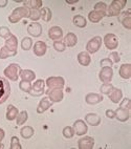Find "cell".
<instances>
[{
	"label": "cell",
	"mask_w": 131,
	"mask_h": 149,
	"mask_svg": "<svg viewBox=\"0 0 131 149\" xmlns=\"http://www.w3.org/2000/svg\"><path fill=\"white\" fill-rule=\"evenodd\" d=\"M28 16H30V10L25 6H19L12 12V14L8 17V21L11 23H17L21 19L28 18Z\"/></svg>",
	"instance_id": "obj_1"
},
{
	"label": "cell",
	"mask_w": 131,
	"mask_h": 149,
	"mask_svg": "<svg viewBox=\"0 0 131 149\" xmlns=\"http://www.w3.org/2000/svg\"><path fill=\"white\" fill-rule=\"evenodd\" d=\"M11 93V85L6 78L0 77V105L8 100Z\"/></svg>",
	"instance_id": "obj_2"
},
{
	"label": "cell",
	"mask_w": 131,
	"mask_h": 149,
	"mask_svg": "<svg viewBox=\"0 0 131 149\" xmlns=\"http://www.w3.org/2000/svg\"><path fill=\"white\" fill-rule=\"evenodd\" d=\"M127 1L126 0H114L109 6H107V13L109 16H119L121 11L125 8Z\"/></svg>",
	"instance_id": "obj_3"
},
{
	"label": "cell",
	"mask_w": 131,
	"mask_h": 149,
	"mask_svg": "<svg viewBox=\"0 0 131 149\" xmlns=\"http://www.w3.org/2000/svg\"><path fill=\"white\" fill-rule=\"evenodd\" d=\"M20 70H21V68H20V66H19L18 64L11 63L6 69H4L3 74H4V76H6L8 79H10V80L17 81L18 80V78H19Z\"/></svg>",
	"instance_id": "obj_4"
},
{
	"label": "cell",
	"mask_w": 131,
	"mask_h": 149,
	"mask_svg": "<svg viewBox=\"0 0 131 149\" xmlns=\"http://www.w3.org/2000/svg\"><path fill=\"white\" fill-rule=\"evenodd\" d=\"M45 84L47 85L48 89H63L65 80L62 77H49L46 80Z\"/></svg>",
	"instance_id": "obj_5"
},
{
	"label": "cell",
	"mask_w": 131,
	"mask_h": 149,
	"mask_svg": "<svg viewBox=\"0 0 131 149\" xmlns=\"http://www.w3.org/2000/svg\"><path fill=\"white\" fill-rule=\"evenodd\" d=\"M102 45V38L100 36H96L92 39L87 42L86 44V49L88 54H96V52L99 51L100 47Z\"/></svg>",
	"instance_id": "obj_6"
},
{
	"label": "cell",
	"mask_w": 131,
	"mask_h": 149,
	"mask_svg": "<svg viewBox=\"0 0 131 149\" xmlns=\"http://www.w3.org/2000/svg\"><path fill=\"white\" fill-rule=\"evenodd\" d=\"M45 93L47 95L48 99L53 103L61 102L63 100V98H64V93H63L62 89H47L45 91Z\"/></svg>",
	"instance_id": "obj_7"
},
{
	"label": "cell",
	"mask_w": 131,
	"mask_h": 149,
	"mask_svg": "<svg viewBox=\"0 0 131 149\" xmlns=\"http://www.w3.org/2000/svg\"><path fill=\"white\" fill-rule=\"evenodd\" d=\"M100 80L103 83H110L113 78V69L112 67H102L99 72Z\"/></svg>",
	"instance_id": "obj_8"
},
{
	"label": "cell",
	"mask_w": 131,
	"mask_h": 149,
	"mask_svg": "<svg viewBox=\"0 0 131 149\" xmlns=\"http://www.w3.org/2000/svg\"><path fill=\"white\" fill-rule=\"evenodd\" d=\"M44 87H45V81L41 80V79L37 80L34 83V85H32V89H30V93L33 97H39L45 93Z\"/></svg>",
	"instance_id": "obj_9"
},
{
	"label": "cell",
	"mask_w": 131,
	"mask_h": 149,
	"mask_svg": "<svg viewBox=\"0 0 131 149\" xmlns=\"http://www.w3.org/2000/svg\"><path fill=\"white\" fill-rule=\"evenodd\" d=\"M104 44L108 49H115L119 45V39L114 34H106L104 37Z\"/></svg>",
	"instance_id": "obj_10"
},
{
	"label": "cell",
	"mask_w": 131,
	"mask_h": 149,
	"mask_svg": "<svg viewBox=\"0 0 131 149\" xmlns=\"http://www.w3.org/2000/svg\"><path fill=\"white\" fill-rule=\"evenodd\" d=\"M73 130H75V134L78 136H84L85 133H87L88 127L86 125V123L82 120H77L73 123Z\"/></svg>",
	"instance_id": "obj_11"
},
{
	"label": "cell",
	"mask_w": 131,
	"mask_h": 149,
	"mask_svg": "<svg viewBox=\"0 0 131 149\" xmlns=\"http://www.w3.org/2000/svg\"><path fill=\"white\" fill-rule=\"evenodd\" d=\"M94 146V140L91 136H84L78 141V147L80 149H92Z\"/></svg>",
	"instance_id": "obj_12"
},
{
	"label": "cell",
	"mask_w": 131,
	"mask_h": 149,
	"mask_svg": "<svg viewBox=\"0 0 131 149\" xmlns=\"http://www.w3.org/2000/svg\"><path fill=\"white\" fill-rule=\"evenodd\" d=\"M27 33L33 37H39L42 34V26L38 22H32L27 26Z\"/></svg>",
	"instance_id": "obj_13"
},
{
	"label": "cell",
	"mask_w": 131,
	"mask_h": 149,
	"mask_svg": "<svg viewBox=\"0 0 131 149\" xmlns=\"http://www.w3.org/2000/svg\"><path fill=\"white\" fill-rule=\"evenodd\" d=\"M119 21L123 24V26L127 29H131V16H130V10L126 12H123L119 15Z\"/></svg>",
	"instance_id": "obj_14"
},
{
	"label": "cell",
	"mask_w": 131,
	"mask_h": 149,
	"mask_svg": "<svg viewBox=\"0 0 131 149\" xmlns=\"http://www.w3.org/2000/svg\"><path fill=\"white\" fill-rule=\"evenodd\" d=\"M47 45L43 41H37L34 45V54L38 57H42L46 54Z\"/></svg>",
	"instance_id": "obj_15"
},
{
	"label": "cell",
	"mask_w": 131,
	"mask_h": 149,
	"mask_svg": "<svg viewBox=\"0 0 131 149\" xmlns=\"http://www.w3.org/2000/svg\"><path fill=\"white\" fill-rule=\"evenodd\" d=\"M48 37L54 41L59 40V39H61V38L63 37V31H62V29L59 26L51 27L49 31H48Z\"/></svg>",
	"instance_id": "obj_16"
},
{
	"label": "cell",
	"mask_w": 131,
	"mask_h": 149,
	"mask_svg": "<svg viewBox=\"0 0 131 149\" xmlns=\"http://www.w3.org/2000/svg\"><path fill=\"white\" fill-rule=\"evenodd\" d=\"M8 51L11 52H17V47H18V39H17L16 36L11 35L10 37L6 40V44H4Z\"/></svg>",
	"instance_id": "obj_17"
},
{
	"label": "cell",
	"mask_w": 131,
	"mask_h": 149,
	"mask_svg": "<svg viewBox=\"0 0 131 149\" xmlns=\"http://www.w3.org/2000/svg\"><path fill=\"white\" fill-rule=\"evenodd\" d=\"M85 101L89 105H96V104L100 103L103 101V96L99 95V93H88L85 97Z\"/></svg>",
	"instance_id": "obj_18"
},
{
	"label": "cell",
	"mask_w": 131,
	"mask_h": 149,
	"mask_svg": "<svg viewBox=\"0 0 131 149\" xmlns=\"http://www.w3.org/2000/svg\"><path fill=\"white\" fill-rule=\"evenodd\" d=\"M115 117L120 122H126L128 120L129 117H130V113H129L128 109H124V108H118L115 110Z\"/></svg>",
	"instance_id": "obj_19"
},
{
	"label": "cell",
	"mask_w": 131,
	"mask_h": 149,
	"mask_svg": "<svg viewBox=\"0 0 131 149\" xmlns=\"http://www.w3.org/2000/svg\"><path fill=\"white\" fill-rule=\"evenodd\" d=\"M51 104H53V102H51L48 98H43L37 107V112L38 113H43V112H45L46 110L51 106Z\"/></svg>",
	"instance_id": "obj_20"
},
{
	"label": "cell",
	"mask_w": 131,
	"mask_h": 149,
	"mask_svg": "<svg viewBox=\"0 0 131 149\" xmlns=\"http://www.w3.org/2000/svg\"><path fill=\"white\" fill-rule=\"evenodd\" d=\"M85 121L88 125L98 126V125H100V123H101V118L98 115H96V113H87V115L85 116Z\"/></svg>",
	"instance_id": "obj_21"
},
{
	"label": "cell",
	"mask_w": 131,
	"mask_h": 149,
	"mask_svg": "<svg viewBox=\"0 0 131 149\" xmlns=\"http://www.w3.org/2000/svg\"><path fill=\"white\" fill-rule=\"evenodd\" d=\"M78 62L82 65V66H88L91 62V58L87 52H81L78 55Z\"/></svg>",
	"instance_id": "obj_22"
},
{
	"label": "cell",
	"mask_w": 131,
	"mask_h": 149,
	"mask_svg": "<svg viewBox=\"0 0 131 149\" xmlns=\"http://www.w3.org/2000/svg\"><path fill=\"white\" fill-rule=\"evenodd\" d=\"M19 76L21 77V79L23 81H28V82H32L36 79V74L33 70H30V69H23V70H20V74Z\"/></svg>",
	"instance_id": "obj_23"
},
{
	"label": "cell",
	"mask_w": 131,
	"mask_h": 149,
	"mask_svg": "<svg viewBox=\"0 0 131 149\" xmlns=\"http://www.w3.org/2000/svg\"><path fill=\"white\" fill-rule=\"evenodd\" d=\"M119 74L123 79H130L131 78V65L128 63H125L121 65Z\"/></svg>",
	"instance_id": "obj_24"
},
{
	"label": "cell",
	"mask_w": 131,
	"mask_h": 149,
	"mask_svg": "<svg viewBox=\"0 0 131 149\" xmlns=\"http://www.w3.org/2000/svg\"><path fill=\"white\" fill-rule=\"evenodd\" d=\"M108 96H109V99L111 100V102L119 103L122 100V98H123V91H121L120 88H113L112 91Z\"/></svg>",
	"instance_id": "obj_25"
},
{
	"label": "cell",
	"mask_w": 131,
	"mask_h": 149,
	"mask_svg": "<svg viewBox=\"0 0 131 149\" xmlns=\"http://www.w3.org/2000/svg\"><path fill=\"white\" fill-rule=\"evenodd\" d=\"M23 6L27 8L28 10H39L42 8V1L41 0H25L23 1Z\"/></svg>",
	"instance_id": "obj_26"
},
{
	"label": "cell",
	"mask_w": 131,
	"mask_h": 149,
	"mask_svg": "<svg viewBox=\"0 0 131 149\" xmlns=\"http://www.w3.org/2000/svg\"><path fill=\"white\" fill-rule=\"evenodd\" d=\"M104 17H105L104 14L100 13V12H96V11H94H94L89 12V14H88L89 21L92 22V23H98V22L101 21Z\"/></svg>",
	"instance_id": "obj_27"
},
{
	"label": "cell",
	"mask_w": 131,
	"mask_h": 149,
	"mask_svg": "<svg viewBox=\"0 0 131 149\" xmlns=\"http://www.w3.org/2000/svg\"><path fill=\"white\" fill-rule=\"evenodd\" d=\"M78 42V38L73 33H68V34L65 36L64 38V43L66 46H69V47H72L75 46Z\"/></svg>",
	"instance_id": "obj_28"
},
{
	"label": "cell",
	"mask_w": 131,
	"mask_h": 149,
	"mask_svg": "<svg viewBox=\"0 0 131 149\" xmlns=\"http://www.w3.org/2000/svg\"><path fill=\"white\" fill-rule=\"evenodd\" d=\"M18 109L14 105H8V110H6V119L8 121H14L18 116Z\"/></svg>",
	"instance_id": "obj_29"
},
{
	"label": "cell",
	"mask_w": 131,
	"mask_h": 149,
	"mask_svg": "<svg viewBox=\"0 0 131 149\" xmlns=\"http://www.w3.org/2000/svg\"><path fill=\"white\" fill-rule=\"evenodd\" d=\"M72 22L75 24L76 26L78 27H85L87 25V21H86V19L84 18L83 16H81V15H76L72 19Z\"/></svg>",
	"instance_id": "obj_30"
},
{
	"label": "cell",
	"mask_w": 131,
	"mask_h": 149,
	"mask_svg": "<svg viewBox=\"0 0 131 149\" xmlns=\"http://www.w3.org/2000/svg\"><path fill=\"white\" fill-rule=\"evenodd\" d=\"M20 134L23 139H30L34 136V128L30 127V126H24L21 128V131H20Z\"/></svg>",
	"instance_id": "obj_31"
},
{
	"label": "cell",
	"mask_w": 131,
	"mask_h": 149,
	"mask_svg": "<svg viewBox=\"0 0 131 149\" xmlns=\"http://www.w3.org/2000/svg\"><path fill=\"white\" fill-rule=\"evenodd\" d=\"M40 14H41V18H42L43 21H45V22L51 21V11L49 8H42L40 10Z\"/></svg>",
	"instance_id": "obj_32"
},
{
	"label": "cell",
	"mask_w": 131,
	"mask_h": 149,
	"mask_svg": "<svg viewBox=\"0 0 131 149\" xmlns=\"http://www.w3.org/2000/svg\"><path fill=\"white\" fill-rule=\"evenodd\" d=\"M27 118H28V113H27V111H25V110H23V111L19 112L18 116H17L16 120H17V125H23L24 123L27 121Z\"/></svg>",
	"instance_id": "obj_33"
},
{
	"label": "cell",
	"mask_w": 131,
	"mask_h": 149,
	"mask_svg": "<svg viewBox=\"0 0 131 149\" xmlns=\"http://www.w3.org/2000/svg\"><path fill=\"white\" fill-rule=\"evenodd\" d=\"M16 54H17V52L8 51L6 46H3V47L0 49V59H6V58H8V57L15 56Z\"/></svg>",
	"instance_id": "obj_34"
},
{
	"label": "cell",
	"mask_w": 131,
	"mask_h": 149,
	"mask_svg": "<svg viewBox=\"0 0 131 149\" xmlns=\"http://www.w3.org/2000/svg\"><path fill=\"white\" fill-rule=\"evenodd\" d=\"M33 45V40L30 37H24L21 41V48L23 51H28Z\"/></svg>",
	"instance_id": "obj_35"
},
{
	"label": "cell",
	"mask_w": 131,
	"mask_h": 149,
	"mask_svg": "<svg viewBox=\"0 0 131 149\" xmlns=\"http://www.w3.org/2000/svg\"><path fill=\"white\" fill-rule=\"evenodd\" d=\"M19 88H20L22 91H24V93H30V89H32V83L28 82V81H23V80H22L21 82L19 83Z\"/></svg>",
	"instance_id": "obj_36"
},
{
	"label": "cell",
	"mask_w": 131,
	"mask_h": 149,
	"mask_svg": "<svg viewBox=\"0 0 131 149\" xmlns=\"http://www.w3.org/2000/svg\"><path fill=\"white\" fill-rule=\"evenodd\" d=\"M94 11L100 12V13L104 14L105 16H106V14H107V6H106V3H104V2L96 3V6H94Z\"/></svg>",
	"instance_id": "obj_37"
},
{
	"label": "cell",
	"mask_w": 131,
	"mask_h": 149,
	"mask_svg": "<svg viewBox=\"0 0 131 149\" xmlns=\"http://www.w3.org/2000/svg\"><path fill=\"white\" fill-rule=\"evenodd\" d=\"M113 88L114 87L112 86V84H110V83H104V84L101 86V88H100V91H101L102 93H104V95H109V93L112 91Z\"/></svg>",
	"instance_id": "obj_38"
},
{
	"label": "cell",
	"mask_w": 131,
	"mask_h": 149,
	"mask_svg": "<svg viewBox=\"0 0 131 149\" xmlns=\"http://www.w3.org/2000/svg\"><path fill=\"white\" fill-rule=\"evenodd\" d=\"M28 18L33 20L34 22H37L41 18V14L39 10H30V16Z\"/></svg>",
	"instance_id": "obj_39"
},
{
	"label": "cell",
	"mask_w": 131,
	"mask_h": 149,
	"mask_svg": "<svg viewBox=\"0 0 131 149\" xmlns=\"http://www.w3.org/2000/svg\"><path fill=\"white\" fill-rule=\"evenodd\" d=\"M63 136L66 139H71L72 136H75L73 127H71V126H66V127L63 129Z\"/></svg>",
	"instance_id": "obj_40"
},
{
	"label": "cell",
	"mask_w": 131,
	"mask_h": 149,
	"mask_svg": "<svg viewBox=\"0 0 131 149\" xmlns=\"http://www.w3.org/2000/svg\"><path fill=\"white\" fill-rule=\"evenodd\" d=\"M54 48L57 52H64L65 48H66V45H65V43L63 41L57 40L54 42Z\"/></svg>",
	"instance_id": "obj_41"
},
{
	"label": "cell",
	"mask_w": 131,
	"mask_h": 149,
	"mask_svg": "<svg viewBox=\"0 0 131 149\" xmlns=\"http://www.w3.org/2000/svg\"><path fill=\"white\" fill-rule=\"evenodd\" d=\"M22 146L20 142H19V139L17 136H13L11 139V149H21Z\"/></svg>",
	"instance_id": "obj_42"
},
{
	"label": "cell",
	"mask_w": 131,
	"mask_h": 149,
	"mask_svg": "<svg viewBox=\"0 0 131 149\" xmlns=\"http://www.w3.org/2000/svg\"><path fill=\"white\" fill-rule=\"evenodd\" d=\"M11 31L8 29L6 26H1L0 27V37L4 38V39H8L10 36H11Z\"/></svg>",
	"instance_id": "obj_43"
},
{
	"label": "cell",
	"mask_w": 131,
	"mask_h": 149,
	"mask_svg": "<svg viewBox=\"0 0 131 149\" xmlns=\"http://www.w3.org/2000/svg\"><path fill=\"white\" fill-rule=\"evenodd\" d=\"M120 107H121V108L128 109V110H130V108H131V102H130V99H129V98H125V99H123V101L121 102Z\"/></svg>",
	"instance_id": "obj_44"
},
{
	"label": "cell",
	"mask_w": 131,
	"mask_h": 149,
	"mask_svg": "<svg viewBox=\"0 0 131 149\" xmlns=\"http://www.w3.org/2000/svg\"><path fill=\"white\" fill-rule=\"evenodd\" d=\"M112 64H113V62L111 61L109 58L102 59L101 62H100V65H101L102 67H112Z\"/></svg>",
	"instance_id": "obj_45"
},
{
	"label": "cell",
	"mask_w": 131,
	"mask_h": 149,
	"mask_svg": "<svg viewBox=\"0 0 131 149\" xmlns=\"http://www.w3.org/2000/svg\"><path fill=\"white\" fill-rule=\"evenodd\" d=\"M108 58L113 62V63H119L121 61V58H120V55H119L116 52H112V53L110 54L109 57Z\"/></svg>",
	"instance_id": "obj_46"
},
{
	"label": "cell",
	"mask_w": 131,
	"mask_h": 149,
	"mask_svg": "<svg viewBox=\"0 0 131 149\" xmlns=\"http://www.w3.org/2000/svg\"><path fill=\"white\" fill-rule=\"evenodd\" d=\"M106 117L109 118V119H114V117H115L114 110H112V109H108V110H106Z\"/></svg>",
	"instance_id": "obj_47"
},
{
	"label": "cell",
	"mask_w": 131,
	"mask_h": 149,
	"mask_svg": "<svg viewBox=\"0 0 131 149\" xmlns=\"http://www.w3.org/2000/svg\"><path fill=\"white\" fill-rule=\"evenodd\" d=\"M8 4V0H0V8H6Z\"/></svg>",
	"instance_id": "obj_48"
},
{
	"label": "cell",
	"mask_w": 131,
	"mask_h": 149,
	"mask_svg": "<svg viewBox=\"0 0 131 149\" xmlns=\"http://www.w3.org/2000/svg\"><path fill=\"white\" fill-rule=\"evenodd\" d=\"M4 136H6V132H4V130L0 128V142H1L3 139H4Z\"/></svg>",
	"instance_id": "obj_49"
},
{
	"label": "cell",
	"mask_w": 131,
	"mask_h": 149,
	"mask_svg": "<svg viewBox=\"0 0 131 149\" xmlns=\"http://www.w3.org/2000/svg\"><path fill=\"white\" fill-rule=\"evenodd\" d=\"M78 0H73V1H69V0H66V3H68V4H73V3H77Z\"/></svg>",
	"instance_id": "obj_50"
},
{
	"label": "cell",
	"mask_w": 131,
	"mask_h": 149,
	"mask_svg": "<svg viewBox=\"0 0 131 149\" xmlns=\"http://www.w3.org/2000/svg\"><path fill=\"white\" fill-rule=\"evenodd\" d=\"M3 147H4V146H3V145H2V143H1V142H0V149H1V148H3Z\"/></svg>",
	"instance_id": "obj_51"
}]
</instances>
